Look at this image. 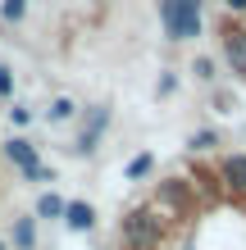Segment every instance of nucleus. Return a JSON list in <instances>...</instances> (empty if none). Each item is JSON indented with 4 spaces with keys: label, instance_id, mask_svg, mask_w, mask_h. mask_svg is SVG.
<instances>
[{
    "label": "nucleus",
    "instance_id": "nucleus-18",
    "mask_svg": "<svg viewBox=\"0 0 246 250\" xmlns=\"http://www.w3.org/2000/svg\"><path fill=\"white\" fill-rule=\"evenodd\" d=\"M173 86H178V78H173V73H169V78H160V96H173Z\"/></svg>",
    "mask_w": 246,
    "mask_h": 250
},
{
    "label": "nucleus",
    "instance_id": "nucleus-11",
    "mask_svg": "<svg viewBox=\"0 0 246 250\" xmlns=\"http://www.w3.org/2000/svg\"><path fill=\"white\" fill-rule=\"evenodd\" d=\"M14 246H19V250L37 246V223H32V218H19V223H14Z\"/></svg>",
    "mask_w": 246,
    "mask_h": 250
},
{
    "label": "nucleus",
    "instance_id": "nucleus-10",
    "mask_svg": "<svg viewBox=\"0 0 246 250\" xmlns=\"http://www.w3.org/2000/svg\"><path fill=\"white\" fill-rule=\"evenodd\" d=\"M64 205L68 200H60L55 191H41L37 196V218H64Z\"/></svg>",
    "mask_w": 246,
    "mask_h": 250
},
{
    "label": "nucleus",
    "instance_id": "nucleus-3",
    "mask_svg": "<svg viewBox=\"0 0 246 250\" xmlns=\"http://www.w3.org/2000/svg\"><path fill=\"white\" fill-rule=\"evenodd\" d=\"M219 50H224V64L233 68L237 78H246V27L224 23L219 27Z\"/></svg>",
    "mask_w": 246,
    "mask_h": 250
},
{
    "label": "nucleus",
    "instance_id": "nucleus-7",
    "mask_svg": "<svg viewBox=\"0 0 246 250\" xmlns=\"http://www.w3.org/2000/svg\"><path fill=\"white\" fill-rule=\"evenodd\" d=\"M219 173H224V182L233 191H246V155H228L219 164Z\"/></svg>",
    "mask_w": 246,
    "mask_h": 250
},
{
    "label": "nucleus",
    "instance_id": "nucleus-4",
    "mask_svg": "<svg viewBox=\"0 0 246 250\" xmlns=\"http://www.w3.org/2000/svg\"><path fill=\"white\" fill-rule=\"evenodd\" d=\"M201 37V0H178V41Z\"/></svg>",
    "mask_w": 246,
    "mask_h": 250
},
{
    "label": "nucleus",
    "instance_id": "nucleus-12",
    "mask_svg": "<svg viewBox=\"0 0 246 250\" xmlns=\"http://www.w3.org/2000/svg\"><path fill=\"white\" fill-rule=\"evenodd\" d=\"M160 19H164V37L178 41V0H160Z\"/></svg>",
    "mask_w": 246,
    "mask_h": 250
},
{
    "label": "nucleus",
    "instance_id": "nucleus-6",
    "mask_svg": "<svg viewBox=\"0 0 246 250\" xmlns=\"http://www.w3.org/2000/svg\"><path fill=\"white\" fill-rule=\"evenodd\" d=\"M105 123H110V109L96 105V109H91V123H87L82 137H78V150H82V155H91L96 146H100V132H105Z\"/></svg>",
    "mask_w": 246,
    "mask_h": 250
},
{
    "label": "nucleus",
    "instance_id": "nucleus-8",
    "mask_svg": "<svg viewBox=\"0 0 246 250\" xmlns=\"http://www.w3.org/2000/svg\"><path fill=\"white\" fill-rule=\"evenodd\" d=\"M151 173H155V155H151V150H141V155L128 159L123 178H128V182H141V178H151Z\"/></svg>",
    "mask_w": 246,
    "mask_h": 250
},
{
    "label": "nucleus",
    "instance_id": "nucleus-15",
    "mask_svg": "<svg viewBox=\"0 0 246 250\" xmlns=\"http://www.w3.org/2000/svg\"><path fill=\"white\" fill-rule=\"evenodd\" d=\"M192 73H196L201 82H214V78H219V73H214V60H210V55H196V64H192Z\"/></svg>",
    "mask_w": 246,
    "mask_h": 250
},
{
    "label": "nucleus",
    "instance_id": "nucleus-17",
    "mask_svg": "<svg viewBox=\"0 0 246 250\" xmlns=\"http://www.w3.org/2000/svg\"><path fill=\"white\" fill-rule=\"evenodd\" d=\"M5 96H14V73L0 64V100H5Z\"/></svg>",
    "mask_w": 246,
    "mask_h": 250
},
{
    "label": "nucleus",
    "instance_id": "nucleus-9",
    "mask_svg": "<svg viewBox=\"0 0 246 250\" xmlns=\"http://www.w3.org/2000/svg\"><path fill=\"white\" fill-rule=\"evenodd\" d=\"M73 114H78V100H73V96H55L50 109H46V119H50V123H68Z\"/></svg>",
    "mask_w": 246,
    "mask_h": 250
},
{
    "label": "nucleus",
    "instance_id": "nucleus-20",
    "mask_svg": "<svg viewBox=\"0 0 246 250\" xmlns=\"http://www.w3.org/2000/svg\"><path fill=\"white\" fill-rule=\"evenodd\" d=\"M0 250H9V246H5V241H0Z\"/></svg>",
    "mask_w": 246,
    "mask_h": 250
},
{
    "label": "nucleus",
    "instance_id": "nucleus-5",
    "mask_svg": "<svg viewBox=\"0 0 246 250\" xmlns=\"http://www.w3.org/2000/svg\"><path fill=\"white\" fill-rule=\"evenodd\" d=\"M64 228H68V232H91V228H96V209H91L87 200H68V205H64Z\"/></svg>",
    "mask_w": 246,
    "mask_h": 250
},
{
    "label": "nucleus",
    "instance_id": "nucleus-13",
    "mask_svg": "<svg viewBox=\"0 0 246 250\" xmlns=\"http://www.w3.org/2000/svg\"><path fill=\"white\" fill-rule=\"evenodd\" d=\"M214 146H219V132L214 127H201V132L187 137V150H214Z\"/></svg>",
    "mask_w": 246,
    "mask_h": 250
},
{
    "label": "nucleus",
    "instance_id": "nucleus-16",
    "mask_svg": "<svg viewBox=\"0 0 246 250\" xmlns=\"http://www.w3.org/2000/svg\"><path fill=\"white\" fill-rule=\"evenodd\" d=\"M9 123L14 127H27V123H32V109H27V105H14L9 109Z\"/></svg>",
    "mask_w": 246,
    "mask_h": 250
},
{
    "label": "nucleus",
    "instance_id": "nucleus-1",
    "mask_svg": "<svg viewBox=\"0 0 246 250\" xmlns=\"http://www.w3.org/2000/svg\"><path fill=\"white\" fill-rule=\"evenodd\" d=\"M123 246L128 250H155L160 246V214L155 209H133L123 218Z\"/></svg>",
    "mask_w": 246,
    "mask_h": 250
},
{
    "label": "nucleus",
    "instance_id": "nucleus-19",
    "mask_svg": "<svg viewBox=\"0 0 246 250\" xmlns=\"http://www.w3.org/2000/svg\"><path fill=\"white\" fill-rule=\"evenodd\" d=\"M228 5V14H246V0H224Z\"/></svg>",
    "mask_w": 246,
    "mask_h": 250
},
{
    "label": "nucleus",
    "instance_id": "nucleus-2",
    "mask_svg": "<svg viewBox=\"0 0 246 250\" xmlns=\"http://www.w3.org/2000/svg\"><path fill=\"white\" fill-rule=\"evenodd\" d=\"M5 155H9V164L23 173V178H32V182H46L50 173L41 168V159H37V146L27 141V137H9L5 141Z\"/></svg>",
    "mask_w": 246,
    "mask_h": 250
},
{
    "label": "nucleus",
    "instance_id": "nucleus-14",
    "mask_svg": "<svg viewBox=\"0 0 246 250\" xmlns=\"http://www.w3.org/2000/svg\"><path fill=\"white\" fill-rule=\"evenodd\" d=\"M23 14H27V0H0V19L5 23H23Z\"/></svg>",
    "mask_w": 246,
    "mask_h": 250
}]
</instances>
